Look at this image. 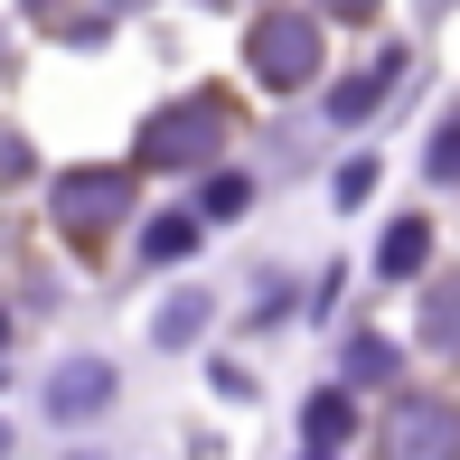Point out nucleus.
I'll return each instance as SVG.
<instances>
[{
	"label": "nucleus",
	"mask_w": 460,
	"mask_h": 460,
	"mask_svg": "<svg viewBox=\"0 0 460 460\" xmlns=\"http://www.w3.org/2000/svg\"><path fill=\"white\" fill-rule=\"evenodd\" d=\"M301 432H310V451H339L348 432H358V404H348V394H310V413H301Z\"/></svg>",
	"instance_id": "nucleus-6"
},
{
	"label": "nucleus",
	"mask_w": 460,
	"mask_h": 460,
	"mask_svg": "<svg viewBox=\"0 0 460 460\" xmlns=\"http://www.w3.org/2000/svg\"><path fill=\"white\" fill-rule=\"evenodd\" d=\"M113 394V376H57V413H94Z\"/></svg>",
	"instance_id": "nucleus-9"
},
{
	"label": "nucleus",
	"mask_w": 460,
	"mask_h": 460,
	"mask_svg": "<svg viewBox=\"0 0 460 460\" xmlns=\"http://www.w3.org/2000/svg\"><path fill=\"white\" fill-rule=\"evenodd\" d=\"M244 66H254V85H310L320 75V19H301V10H273V19H254V38H244Z\"/></svg>",
	"instance_id": "nucleus-1"
},
{
	"label": "nucleus",
	"mask_w": 460,
	"mask_h": 460,
	"mask_svg": "<svg viewBox=\"0 0 460 460\" xmlns=\"http://www.w3.org/2000/svg\"><path fill=\"white\" fill-rule=\"evenodd\" d=\"M217 141H226V103L217 94H188V103H170V113H151L141 160H151V170H188V160H207Z\"/></svg>",
	"instance_id": "nucleus-2"
},
{
	"label": "nucleus",
	"mask_w": 460,
	"mask_h": 460,
	"mask_svg": "<svg viewBox=\"0 0 460 460\" xmlns=\"http://www.w3.org/2000/svg\"><path fill=\"white\" fill-rule=\"evenodd\" d=\"M385 460H460V404L451 394H404L385 413Z\"/></svg>",
	"instance_id": "nucleus-3"
},
{
	"label": "nucleus",
	"mask_w": 460,
	"mask_h": 460,
	"mask_svg": "<svg viewBox=\"0 0 460 460\" xmlns=\"http://www.w3.org/2000/svg\"><path fill=\"white\" fill-rule=\"evenodd\" d=\"M432 179H460V122H442V141H432Z\"/></svg>",
	"instance_id": "nucleus-13"
},
{
	"label": "nucleus",
	"mask_w": 460,
	"mask_h": 460,
	"mask_svg": "<svg viewBox=\"0 0 460 460\" xmlns=\"http://www.w3.org/2000/svg\"><path fill=\"white\" fill-rule=\"evenodd\" d=\"M348 376H358V385H376V376H394V348H385V339H358V348H348Z\"/></svg>",
	"instance_id": "nucleus-11"
},
{
	"label": "nucleus",
	"mask_w": 460,
	"mask_h": 460,
	"mask_svg": "<svg viewBox=\"0 0 460 460\" xmlns=\"http://www.w3.org/2000/svg\"><path fill=\"white\" fill-rule=\"evenodd\" d=\"M188 244H198V226L170 217V226H151V235H141V254H151V263H170V254H188Z\"/></svg>",
	"instance_id": "nucleus-10"
},
{
	"label": "nucleus",
	"mask_w": 460,
	"mask_h": 460,
	"mask_svg": "<svg viewBox=\"0 0 460 460\" xmlns=\"http://www.w3.org/2000/svg\"><path fill=\"white\" fill-rule=\"evenodd\" d=\"M244 198H254V188H244V179H207V207H198V217H235Z\"/></svg>",
	"instance_id": "nucleus-12"
},
{
	"label": "nucleus",
	"mask_w": 460,
	"mask_h": 460,
	"mask_svg": "<svg viewBox=\"0 0 460 460\" xmlns=\"http://www.w3.org/2000/svg\"><path fill=\"white\" fill-rule=\"evenodd\" d=\"M423 339L442 348V358H460V273L423 291Z\"/></svg>",
	"instance_id": "nucleus-5"
},
{
	"label": "nucleus",
	"mask_w": 460,
	"mask_h": 460,
	"mask_svg": "<svg viewBox=\"0 0 460 460\" xmlns=\"http://www.w3.org/2000/svg\"><path fill=\"white\" fill-rule=\"evenodd\" d=\"M122 207H132V179H122V170H75V179H57V217H75V226H113Z\"/></svg>",
	"instance_id": "nucleus-4"
},
{
	"label": "nucleus",
	"mask_w": 460,
	"mask_h": 460,
	"mask_svg": "<svg viewBox=\"0 0 460 460\" xmlns=\"http://www.w3.org/2000/svg\"><path fill=\"white\" fill-rule=\"evenodd\" d=\"M367 188H376V160H348V170H339V198H348V207H358V198H367Z\"/></svg>",
	"instance_id": "nucleus-14"
},
{
	"label": "nucleus",
	"mask_w": 460,
	"mask_h": 460,
	"mask_svg": "<svg viewBox=\"0 0 460 460\" xmlns=\"http://www.w3.org/2000/svg\"><path fill=\"white\" fill-rule=\"evenodd\" d=\"M423 254H432V226H423V217H404V226L385 235V254H376V263H385V273L404 282V273H423Z\"/></svg>",
	"instance_id": "nucleus-8"
},
{
	"label": "nucleus",
	"mask_w": 460,
	"mask_h": 460,
	"mask_svg": "<svg viewBox=\"0 0 460 460\" xmlns=\"http://www.w3.org/2000/svg\"><path fill=\"white\" fill-rule=\"evenodd\" d=\"M394 75H404V57H376V66H367V75H348V85H339V94H329V113H339V122H358V113H367V103H376V94H385V85H394Z\"/></svg>",
	"instance_id": "nucleus-7"
},
{
	"label": "nucleus",
	"mask_w": 460,
	"mask_h": 460,
	"mask_svg": "<svg viewBox=\"0 0 460 460\" xmlns=\"http://www.w3.org/2000/svg\"><path fill=\"white\" fill-rule=\"evenodd\" d=\"M320 10H339V19H367V10H376V0H320Z\"/></svg>",
	"instance_id": "nucleus-15"
}]
</instances>
